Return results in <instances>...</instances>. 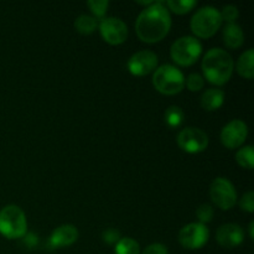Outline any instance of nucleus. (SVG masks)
Instances as JSON below:
<instances>
[{"instance_id": "1", "label": "nucleus", "mask_w": 254, "mask_h": 254, "mask_svg": "<svg viewBox=\"0 0 254 254\" xmlns=\"http://www.w3.org/2000/svg\"><path fill=\"white\" fill-rule=\"evenodd\" d=\"M171 27V16L164 1H154L139 14L135 31L143 42H159L168 35Z\"/></svg>"}, {"instance_id": "2", "label": "nucleus", "mask_w": 254, "mask_h": 254, "mask_svg": "<svg viewBox=\"0 0 254 254\" xmlns=\"http://www.w3.org/2000/svg\"><path fill=\"white\" fill-rule=\"evenodd\" d=\"M201 67L208 82L216 86H222L230 81L235 64L232 56L226 50L215 47L206 52Z\"/></svg>"}, {"instance_id": "3", "label": "nucleus", "mask_w": 254, "mask_h": 254, "mask_svg": "<svg viewBox=\"0 0 254 254\" xmlns=\"http://www.w3.org/2000/svg\"><path fill=\"white\" fill-rule=\"evenodd\" d=\"M27 221L24 211L16 205H7L0 210V233L9 240L25 237Z\"/></svg>"}, {"instance_id": "4", "label": "nucleus", "mask_w": 254, "mask_h": 254, "mask_svg": "<svg viewBox=\"0 0 254 254\" xmlns=\"http://www.w3.org/2000/svg\"><path fill=\"white\" fill-rule=\"evenodd\" d=\"M222 25V17L217 7L203 6L191 17V31L201 39L213 36Z\"/></svg>"}, {"instance_id": "5", "label": "nucleus", "mask_w": 254, "mask_h": 254, "mask_svg": "<svg viewBox=\"0 0 254 254\" xmlns=\"http://www.w3.org/2000/svg\"><path fill=\"white\" fill-rule=\"evenodd\" d=\"M153 84L160 93L173 96L183 91L185 86V77L178 67L173 64H163L154 72Z\"/></svg>"}, {"instance_id": "6", "label": "nucleus", "mask_w": 254, "mask_h": 254, "mask_svg": "<svg viewBox=\"0 0 254 254\" xmlns=\"http://www.w3.org/2000/svg\"><path fill=\"white\" fill-rule=\"evenodd\" d=\"M202 54V45L195 36H183L176 40L170 49V56L180 66H191Z\"/></svg>"}, {"instance_id": "7", "label": "nucleus", "mask_w": 254, "mask_h": 254, "mask_svg": "<svg viewBox=\"0 0 254 254\" xmlns=\"http://www.w3.org/2000/svg\"><path fill=\"white\" fill-rule=\"evenodd\" d=\"M210 196L212 202L221 210H230L237 202V192L235 186L226 178H216L212 181Z\"/></svg>"}, {"instance_id": "8", "label": "nucleus", "mask_w": 254, "mask_h": 254, "mask_svg": "<svg viewBox=\"0 0 254 254\" xmlns=\"http://www.w3.org/2000/svg\"><path fill=\"white\" fill-rule=\"evenodd\" d=\"M208 238V228L200 222L189 223L179 232V242L186 250H200L207 243Z\"/></svg>"}, {"instance_id": "9", "label": "nucleus", "mask_w": 254, "mask_h": 254, "mask_svg": "<svg viewBox=\"0 0 254 254\" xmlns=\"http://www.w3.org/2000/svg\"><path fill=\"white\" fill-rule=\"evenodd\" d=\"M178 144L186 153H201L208 146V136L202 129L186 127L179 133Z\"/></svg>"}, {"instance_id": "10", "label": "nucleus", "mask_w": 254, "mask_h": 254, "mask_svg": "<svg viewBox=\"0 0 254 254\" xmlns=\"http://www.w3.org/2000/svg\"><path fill=\"white\" fill-rule=\"evenodd\" d=\"M99 31L104 41L111 45L123 44L128 37V26L119 17H103L99 24Z\"/></svg>"}, {"instance_id": "11", "label": "nucleus", "mask_w": 254, "mask_h": 254, "mask_svg": "<svg viewBox=\"0 0 254 254\" xmlns=\"http://www.w3.org/2000/svg\"><path fill=\"white\" fill-rule=\"evenodd\" d=\"M248 135L247 124L240 119L231 121L221 130V143L228 149H237L243 145Z\"/></svg>"}, {"instance_id": "12", "label": "nucleus", "mask_w": 254, "mask_h": 254, "mask_svg": "<svg viewBox=\"0 0 254 254\" xmlns=\"http://www.w3.org/2000/svg\"><path fill=\"white\" fill-rule=\"evenodd\" d=\"M129 72L134 76H146L155 71L158 66V56L155 52L143 50V51L135 52L130 59L128 60Z\"/></svg>"}, {"instance_id": "13", "label": "nucleus", "mask_w": 254, "mask_h": 254, "mask_svg": "<svg viewBox=\"0 0 254 254\" xmlns=\"http://www.w3.org/2000/svg\"><path fill=\"white\" fill-rule=\"evenodd\" d=\"M243 230L236 223L222 225L216 232V240L223 248H235L243 242Z\"/></svg>"}, {"instance_id": "14", "label": "nucleus", "mask_w": 254, "mask_h": 254, "mask_svg": "<svg viewBox=\"0 0 254 254\" xmlns=\"http://www.w3.org/2000/svg\"><path fill=\"white\" fill-rule=\"evenodd\" d=\"M78 240V230L73 225H62L52 232L50 243L52 247H68Z\"/></svg>"}, {"instance_id": "15", "label": "nucleus", "mask_w": 254, "mask_h": 254, "mask_svg": "<svg viewBox=\"0 0 254 254\" xmlns=\"http://www.w3.org/2000/svg\"><path fill=\"white\" fill-rule=\"evenodd\" d=\"M222 36L223 42L228 49H238V47L242 46L243 41H245V35H243L242 29L236 22H230V24L226 25Z\"/></svg>"}, {"instance_id": "16", "label": "nucleus", "mask_w": 254, "mask_h": 254, "mask_svg": "<svg viewBox=\"0 0 254 254\" xmlns=\"http://www.w3.org/2000/svg\"><path fill=\"white\" fill-rule=\"evenodd\" d=\"M223 102H225V93L222 89L210 88L203 92V94L201 96V106L206 111H216L222 107Z\"/></svg>"}, {"instance_id": "17", "label": "nucleus", "mask_w": 254, "mask_h": 254, "mask_svg": "<svg viewBox=\"0 0 254 254\" xmlns=\"http://www.w3.org/2000/svg\"><path fill=\"white\" fill-rule=\"evenodd\" d=\"M253 60H254V51L253 49H248L247 51L243 52L238 59L236 68L237 72L245 78H253L254 76V67H253Z\"/></svg>"}, {"instance_id": "18", "label": "nucleus", "mask_w": 254, "mask_h": 254, "mask_svg": "<svg viewBox=\"0 0 254 254\" xmlns=\"http://www.w3.org/2000/svg\"><path fill=\"white\" fill-rule=\"evenodd\" d=\"M98 24H97L96 17L91 16V15H79L76 20H74V27L79 34L89 35L97 29Z\"/></svg>"}, {"instance_id": "19", "label": "nucleus", "mask_w": 254, "mask_h": 254, "mask_svg": "<svg viewBox=\"0 0 254 254\" xmlns=\"http://www.w3.org/2000/svg\"><path fill=\"white\" fill-rule=\"evenodd\" d=\"M184 111L179 106H170L164 113V121L170 128H178L184 122Z\"/></svg>"}, {"instance_id": "20", "label": "nucleus", "mask_w": 254, "mask_h": 254, "mask_svg": "<svg viewBox=\"0 0 254 254\" xmlns=\"http://www.w3.org/2000/svg\"><path fill=\"white\" fill-rule=\"evenodd\" d=\"M116 254H139L140 253V247L139 243L133 238H121L114 248Z\"/></svg>"}, {"instance_id": "21", "label": "nucleus", "mask_w": 254, "mask_h": 254, "mask_svg": "<svg viewBox=\"0 0 254 254\" xmlns=\"http://www.w3.org/2000/svg\"><path fill=\"white\" fill-rule=\"evenodd\" d=\"M236 160L240 164L242 168L252 170L254 165V153H253V146L247 145L241 148L240 150L236 153Z\"/></svg>"}, {"instance_id": "22", "label": "nucleus", "mask_w": 254, "mask_h": 254, "mask_svg": "<svg viewBox=\"0 0 254 254\" xmlns=\"http://www.w3.org/2000/svg\"><path fill=\"white\" fill-rule=\"evenodd\" d=\"M165 5L171 11L181 15L192 10V7L196 6V1L195 0H169L165 2Z\"/></svg>"}, {"instance_id": "23", "label": "nucleus", "mask_w": 254, "mask_h": 254, "mask_svg": "<svg viewBox=\"0 0 254 254\" xmlns=\"http://www.w3.org/2000/svg\"><path fill=\"white\" fill-rule=\"evenodd\" d=\"M87 5H88L89 10L93 12V15H96V17H99L102 20L106 15L107 10H108L109 1L108 0H88Z\"/></svg>"}, {"instance_id": "24", "label": "nucleus", "mask_w": 254, "mask_h": 254, "mask_svg": "<svg viewBox=\"0 0 254 254\" xmlns=\"http://www.w3.org/2000/svg\"><path fill=\"white\" fill-rule=\"evenodd\" d=\"M186 87H188L189 91L191 92H198L200 89H202L205 81H203V77L198 73H190L188 76L185 81Z\"/></svg>"}, {"instance_id": "25", "label": "nucleus", "mask_w": 254, "mask_h": 254, "mask_svg": "<svg viewBox=\"0 0 254 254\" xmlns=\"http://www.w3.org/2000/svg\"><path fill=\"white\" fill-rule=\"evenodd\" d=\"M196 216L200 220V223H207L212 220L213 217V208L212 206L208 205V203H203V205L198 206V208L196 210Z\"/></svg>"}, {"instance_id": "26", "label": "nucleus", "mask_w": 254, "mask_h": 254, "mask_svg": "<svg viewBox=\"0 0 254 254\" xmlns=\"http://www.w3.org/2000/svg\"><path fill=\"white\" fill-rule=\"evenodd\" d=\"M220 12H221V17H222V21L225 20V21H227V24H230V22H235L236 20H237L238 15H240V11H238L237 6L231 4L223 6L222 11Z\"/></svg>"}, {"instance_id": "27", "label": "nucleus", "mask_w": 254, "mask_h": 254, "mask_svg": "<svg viewBox=\"0 0 254 254\" xmlns=\"http://www.w3.org/2000/svg\"><path fill=\"white\" fill-rule=\"evenodd\" d=\"M102 238H103L104 242L109 246H113L118 243V241L121 240V232L116 228H108V230L103 231L102 233Z\"/></svg>"}, {"instance_id": "28", "label": "nucleus", "mask_w": 254, "mask_h": 254, "mask_svg": "<svg viewBox=\"0 0 254 254\" xmlns=\"http://www.w3.org/2000/svg\"><path fill=\"white\" fill-rule=\"evenodd\" d=\"M240 207L246 212H254V193L253 191H248L242 196L240 201Z\"/></svg>"}, {"instance_id": "29", "label": "nucleus", "mask_w": 254, "mask_h": 254, "mask_svg": "<svg viewBox=\"0 0 254 254\" xmlns=\"http://www.w3.org/2000/svg\"><path fill=\"white\" fill-rule=\"evenodd\" d=\"M141 254H169V252L168 248L161 243H153V245L148 246Z\"/></svg>"}, {"instance_id": "30", "label": "nucleus", "mask_w": 254, "mask_h": 254, "mask_svg": "<svg viewBox=\"0 0 254 254\" xmlns=\"http://www.w3.org/2000/svg\"><path fill=\"white\" fill-rule=\"evenodd\" d=\"M25 236H26V237H25V243H26L30 248H32L34 246L37 245V236L32 235V233H29V235Z\"/></svg>"}, {"instance_id": "31", "label": "nucleus", "mask_w": 254, "mask_h": 254, "mask_svg": "<svg viewBox=\"0 0 254 254\" xmlns=\"http://www.w3.org/2000/svg\"><path fill=\"white\" fill-rule=\"evenodd\" d=\"M248 230H250V237L251 240H254V235H253V230H254V222L252 221V222L250 223V227H248Z\"/></svg>"}]
</instances>
